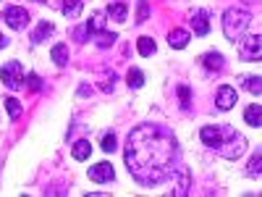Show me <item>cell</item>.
Listing matches in <instances>:
<instances>
[{
    "instance_id": "obj_1",
    "label": "cell",
    "mask_w": 262,
    "mask_h": 197,
    "mask_svg": "<svg viewBox=\"0 0 262 197\" xmlns=\"http://www.w3.org/2000/svg\"><path fill=\"white\" fill-rule=\"evenodd\" d=\"M128 173L144 187H158L170 179L179 161V142L168 126L142 124L131 129L123 147Z\"/></svg>"
},
{
    "instance_id": "obj_2",
    "label": "cell",
    "mask_w": 262,
    "mask_h": 197,
    "mask_svg": "<svg viewBox=\"0 0 262 197\" xmlns=\"http://www.w3.org/2000/svg\"><path fill=\"white\" fill-rule=\"evenodd\" d=\"M200 140L205 142V147H212L215 152H221L228 161L242 158L247 150V140L233 126H202Z\"/></svg>"
},
{
    "instance_id": "obj_3",
    "label": "cell",
    "mask_w": 262,
    "mask_h": 197,
    "mask_svg": "<svg viewBox=\"0 0 262 197\" xmlns=\"http://www.w3.org/2000/svg\"><path fill=\"white\" fill-rule=\"evenodd\" d=\"M249 21H252L249 11H244V8H228V11L223 13V29H226V37L233 40V42H238V40L247 34Z\"/></svg>"
},
{
    "instance_id": "obj_4",
    "label": "cell",
    "mask_w": 262,
    "mask_h": 197,
    "mask_svg": "<svg viewBox=\"0 0 262 197\" xmlns=\"http://www.w3.org/2000/svg\"><path fill=\"white\" fill-rule=\"evenodd\" d=\"M0 82H3L6 87H21L24 84V69H21V63L18 61H8L0 66Z\"/></svg>"
},
{
    "instance_id": "obj_5",
    "label": "cell",
    "mask_w": 262,
    "mask_h": 197,
    "mask_svg": "<svg viewBox=\"0 0 262 197\" xmlns=\"http://www.w3.org/2000/svg\"><path fill=\"white\" fill-rule=\"evenodd\" d=\"M6 24H8L11 29H24V27L29 24V13H27V8L11 6V8L6 11Z\"/></svg>"
},
{
    "instance_id": "obj_6",
    "label": "cell",
    "mask_w": 262,
    "mask_h": 197,
    "mask_svg": "<svg viewBox=\"0 0 262 197\" xmlns=\"http://www.w3.org/2000/svg\"><path fill=\"white\" fill-rule=\"evenodd\" d=\"M90 179L92 182H100V184H107V182H113L116 179V171L111 163H95L90 168Z\"/></svg>"
},
{
    "instance_id": "obj_7",
    "label": "cell",
    "mask_w": 262,
    "mask_h": 197,
    "mask_svg": "<svg viewBox=\"0 0 262 197\" xmlns=\"http://www.w3.org/2000/svg\"><path fill=\"white\" fill-rule=\"evenodd\" d=\"M215 105L221 108V111H231V108L236 105V90L233 87L223 84L221 90H217V95H215Z\"/></svg>"
},
{
    "instance_id": "obj_8",
    "label": "cell",
    "mask_w": 262,
    "mask_h": 197,
    "mask_svg": "<svg viewBox=\"0 0 262 197\" xmlns=\"http://www.w3.org/2000/svg\"><path fill=\"white\" fill-rule=\"evenodd\" d=\"M242 55L252 58V61H259V34L242 37Z\"/></svg>"
},
{
    "instance_id": "obj_9",
    "label": "cell",
    "mask_w": 262,
    "mask_h": 197,
    "mask_svg": "<svg viewBox=\"0 0 262 197\" xmlns=\"http://www.w3.org/2000/svg\"><path fill=\"white\" fill-rule=\"evenodd\" d=\"M191 29H194V34H200V37H205V34L210 32V16H207V11H196V13H194Z\"/></svg>"
},
{
    "instance_id": "obj_10",
    "label": "cell",
    "mask_w": 262,
    "mask_h": 197,
    "mask_svg": "<svg viewBox=\"0 0 262 197\" xmlns=\"http://www.w3.org/2000/svg\"><path fill=\"white\" fill-rule=\"evenodd\" d=\"M53 32H55V24H53V21H39L37 29H34V34H32V42H34V45H39V42H45Z\"/></svg>"
},
{
    "instance_id": "obj_11",
    "label": "cell",
    "mask_w": 262,
    "mask_h": 197,
    "mask_svg": "<svg viewBox=\"0 0 262 197\" xmlns=\"http://www.w3.org/2000/svg\"><path fill=\"white\" fill-rule=\"evenodd\" d=\"M244 121H247L252 129H259V126H262V108H259L257 103L247 105V111H244Z\"/></svg>"
},
{
    "instance_id": "obj_12",
    "label": "cell",
    "mask_w": 262,
    "mask_h": 197,
    "mask_svg": "<svg viewBox=\"0 0 262 197\" xmlns=\"http://www.w3.org/2000/svg\"><path fill=\"white\" fill-rule=\"evenodd\" d=\"M189 40H191V34H189L186 29H173V32L168 34V42H170V48H176V50L186 48V45H189Z\"/></svg>"
},
{
    "instance_id": "obj_13",
    "label": "cell",
    "mask_w": 262,
    "mask_h": 197,
    "mask_svg": "<svg viewBox=\"0 0 262 197\" xmlns=\"http://www.w3.org/2000/svg\"><path fill=\"white\" fill-rule=\"evenodd\" d=\"M105 18H107V13H105V11H97V13H92L90 24H86V34H90V37H95L97 32H102V29H105Z\"/></svg>"
},
{
    "instance_id": "obj_14",
    "label": "cell",
    "mask_w": 262,
    "mask_h": 197,
    "mask_svg": "<svg viewBox=\"0 0 262 197\" xmlns=\"http://www.w3.org/2000/svg\"><path fill=\"white\" fill-rule=\"evenodd\" d=\"M202 66L207 71H221L223 66H226V58L221 55V53H207L205 58H202Z\"/></svg>"
},
{
    "instance_id": "obj_15",
    "label": "cell",
    "mask_w": 262,
    "mask_h": 197,
    "mask_svg": "<svg viewBox=\"0 0 262 197\" xmlns=\"http://www.w3.org/2000/svg\"><path fill=\"white\" fill-rule=\"evenodd\" d=\"M137 50L144 55V58H149V55H155V40H152V37H139L137 40Z\"/></svg>"
},
{
    "instance_id": "obj_16",
    "label": "cell",
    "mask_w": 262,
    "mask_h": 197,
    "mask_svg": "<svg viewBox=\"0 0 262 197\" xmlns=\"http://www.w3.org/2000/svg\"><path fill=\"white\" fill-rule=\"evenodd\" d=\"M84 11L81 0H63V13L69 18H79V13Z\"/></svg>"
},
{
    "instance_id": "obj_17",
    "label": "cell",
    "mask_w": 262,
    "mask_h": 197,
    "mask_svg": "<svg viewBox=\"0 0 262 197\" xmlns=\"http://www.w3.org/2000/svg\"><path fill=\"white\" fill-rule=\"evenodd\" d=\"M126 82H128V87L131 90H139V87L144 84V74H142V69H128V74H126Z\"/></svg>"
},
{
    "instance_id": "obj_18",
    "label": "cell",
    "mask_w": 262,
    "mask_h": 197,
    "mask_svg": "<svg viewBox=\"0 0 262 197\" xmlns=\"http://www.w3.org/2000/svg\"><path fill=\"white\" fill-rule=\"evenodd\" d=\"M71 152H74L76 161H86V158H90V152H92V147H90V142H86V140H79Z\"/></svg>"
},
{
    "instance_id": "obj_19",
    "label": "cell",
    "mask_w": 262,
    "mask_h": 197,
    "mask_svg": "<svg viewBox=\"0 0 262 197\" xmlns=\"http://www.w3.org/2000/svg\"><path fill=\"white\" fill-rule=\"evenodd\" d=\"M95 42H97L100 48H111L113 42H118V34L116 32H97L95 34Z\"/></svg>"
},
{
    "instance_id": "obj_20",
    "label": "cell",
    "mask_w": 262,
    "mask_h": 197,
    "mask_svg": "<svg viewBox=\"0 0 262 197\" xmlns=\"http://www.w3.org/2000/svg\"><path fill=\"white\" fill-rule=\"evenodd\" d=\"M53 61L58 63V66H66V63H69V48H66V45H60V42H58V45L53 48Z\"/></svg>"
},
{
    "instance_id": "obj_21",
    "label": "cell",
    "mask_w": 262,
    "mask_h": 197,
    "mask_svg": "<svg viewBox=\"0 0 262 197\" xmlns=\"http://www.w3.org/2000/svg\"><path fill=\"white\" fill-rule=\"evenodd\" d=\"M105 13H107V16H113L116 21H126V3H123V0H121V3H113Z\"/></svg>"
},
{
    "instance_id": "obj_22",
    "label": "cell",
    "mask_w": 262,
    "mask_h": 197,
    "mask_svg": "<svg viewBox=\"0 0 262 197\" xmlns=\"http://www.w3.org/2000/svg\"><path fill=\"white\" fill-rule=\"evenodd\" d=\"M6 108H8V113H11V119H13V121L21 116V103H18L16 97H8V100H6Z\"/></svg>"
},
{
    "instance_id": "obj_23",
    "label": "cell",
    "mask_w": 262,
    "mask_h": 197,
    "mask_svg": "<svg viewBox=\"0 0 262 197\" xmlns=\"http://www.w3.org/2000/svg\"><path fill=\"white\" fill-rule=\"evenodd\" d=\"M149 16V0H139V8H137V21L142 24V21H147Z\"/></svg>"
},
{
    "instance_id": "obj_24",
    "label": "cell",
    "mask_w": 262,
    "mask_h": 197,
    "mask_svg": "<svg viewBox=\"0 0 262 197\" xmlns=\"http://www.w3.org/2000/svg\"><path fill=\"white\" fill-rule=\"evenodd\" d=\"M244 87L249 92H254V95H259L262 92V84H259V76H249L247 82H244Z\"/></svg>"
},
{
    "instance_id": "obj_25",
    "label": "cell",
    "mask_w": 262,
    "mask_h": 197,
    "mask_svg": "<svg viewBox=\"0 0 262 197\" xmlns=\"http://www.w3.org/2000/svg\"><path fill=\"white\" fill-rule=\"evenodd\" d=\"M27 87H29L32 92H39V90H42V79H39L37 74H29V76H27Z\"/></svg>"
},
{
    "instance_id": "obj_26",
    "label": "cell",
    "mask_w": 262,
    "mask_h": 197,
    "mask_svg": "<svg viewBox=\"0 0 262 197\" xmlns=\"http://www.w3.org/2000/svg\"><path fill=\"white\" fill-rule=\"evenodd\" d=\"M249 176H259V150L254 152V155H252V163H249Z\"/></svg>"
},
{
    "instance_id": "obj_27",
    "label": "cell",
    "mask_w": 262,
    "mask_h": 197,
    "mask_svg": "<svg viewBox=\"0 0 262 197\" xmlns=\"http://www.w3.org/2000/svg\"><path fill=\"white\" fill-rule=\"evenodd\" d=\"M179 97H181V103H184L186 108L191 105V90H189L186 84H181V87H179Z\"/></svg>"
},
{
    "instance_id": "obj_28",
    "label": "cell",
    "mask_w": 262,
    "mask_h": 197,
    "mask_svg": "<svg viewBox=\"0 0 262 197\" xmlns=\"http://www.w3.org/2000/svg\"><path fill=\"white\" fill-rule=\"evenodd\" d=\"M116 145H118V142H116V134H105V140H102V150H105V152H113Z\"/></svg>"
},
{
    "instance_id": "obj_29",
    "label": "cell",
    "mask_w": 262,
    "mask_h": 197,
    "mask_svg": "<svg viewBox=\"0 0 262 197\" xmlns=\"http://www.w3.org/2000/svg\"><path fill=\"white\" fill-rule=\"evenodd\" d=\"M6 45H8V40H6V37H3V32H0V50H3V48H6Z\"/></svg>"
},
{
    "instance_id": "obj_30",
    "label": "cell",
    "mask_w": 262,
    "mask_h": 197,
    "mask_svg": "<svg viewBox=\"0 0 262 197\" xmlns=\"http://www.w3.org/2000/svg\"><path fill=\"white\" fill-rule=\"evenodd\" d=\"M37 3H45V0H37Z\"/></svg>"
}]
</instances>
